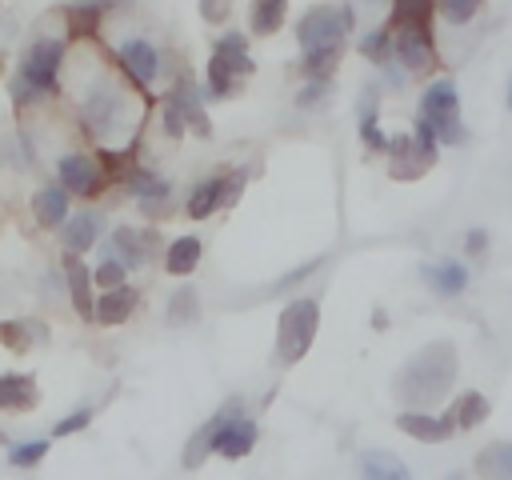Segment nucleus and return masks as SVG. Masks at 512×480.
Wrapping results in <instances>:
<instances>
[{
	"mask_svg": "<svg viewBox=\"0 0 512 480\" xmlns=\"http://www.w3.org/2000/svg\"><path fill=\"white\" fill-rule=\"evenodd\" d=\"M452 380H456V348L444 344V340H436V344L420 348V352L396 372L392 392H396V400H404L408 408H420V412H424V408H432L436 400L448 396Z\"/></svg>",
	"mask_w": 512,
	"mask_h": 480,
	"instance_id": "obj_1",
	"label": "nucleus"
},
{
	"mask_svg": "<svg viewBox=\"0 0 512 480\" xmlns=\"http://www.w3.org/2000/svg\"><path fill=\"white\" fill-rule=\"evenodd\" d=\"M476 476H480V480H512V444H508V440L488 444V448L476 456Z\"/></svg>",
	"mask_w": 512,
	"mask_h": 480,
	"instance_id": "obj_25",
	"label": "nucleus"
},
{
	"mask_svg": "<svg viewBox=\"0 0 512 480\" xmlns=\"http://www.w3.org/2000/svg\"><path fill=\"white\" fill-rule=\"evenodd\" d=\"M176 112H180V120H184V128H192L200 140H208L212 136V120H208V112H204V100H200V88L188 80V76H180L176 84H172V92L164 96Z\"/></svg>",
	"mask_w": 512,
	"mask_h": 480,
	"instance_id": "obj_12",
	"label": "nucleus"
},
{
	"mask_svg": "<svg viewBox=\"0 0 512 480\" xmlns=\"http://www.w3.org/2000/svg\"><path fill=\"white\" fill-rule=\"evenodd\" d=\"M100 16H104L100 4H80V0L64 4V20H68V32L72 36H92L100 28Z\"/></svg>",
	"mask_w": 512,
	"mask_h": 480,
	"instance_id": "obj_28",
	"label": "nucleus"
},
{
	"mask_svg": "<svg viewBox=\"0 0 512 480\" xmlns=\"http://www.w3.org/2000/svg\"><path fill=\"white\" fill-rule=\"evenodd\" d=\"M136 304H140V292H136L132 284H120V288H112V292H100V296H96V324H104V328L124 324V320L136 312Z\"/></svg>",
	"mask_w": 512,
	"mask_h": 480,
	"instance_id": "obj_18",
	"label": "nucleus"
},
{
	"mask_svg": "<svg viewBox=\"0 0 512 480\" xmlns=\"http://www.w3.org/2000/svg\"><path fill=\"white\" fill-rule=\"evenodd\" d=\"M200 264V240L196 236H176L164 248V272L168 276H192Z\"/></svg>",
	"mask_w": 512,
	"mask_h": 480,
	"instance_id": "obj_23",
	"label": "nucleus"
},
{
	"mask_svg": "<svg viewBox=\"0 0 512 480\" xmlns=\"http://www.w3.org/2000/svg\"><path fill=\"white\" fill-rule=\"evenodd\" d=\"M48 440H20V444H8V464L12 468H36L44 456H48Z\"/></svg>",
	"mask_w": 512,
	"mask_h": 480,
	"instance_id": "obj_30",
	"label": "nucleus"
},
{
	"mask_svg": "<svg viewBox=\"0 0 512 480\" xmlns=\"http://www.w3.org/2000/svg\"><path fill=\"white\" fill-rule=\"evenodd\" d=\"M356 48H360V56H368V60L384 64V60H392V32L380 24V28H376V32H368V36H364Z\"/></svg>",
	"mask_w": 512,
	"mask_h": 480,
	"instance_id": "obj_32",
	"label": "nucleus"
},
{
	"mask_svg": "<svg viewBox=\"0 0 512 480\" xmlns=\"http://www.w3.org/2000/svg\"><path fill=\"white\" fill-rule=\"evenodd\" d=\"M0 344L8 352H32L36 344H48V328L40 320H0Z\"/></svg>",
	"mask_w": 512,
	"mask_h": 480,
	"instance_id": "obj_21",
	"label": "nucleus"
},
{
	"mask_svg": "<svg viewBox=\"0 0 512 480\" xmlns=\"http://www.w3.org/2000/svg\"><path fill=\"white\" fill-rule=\"evenodd\" d=\"M156 248H160V232L156 228H128V224H120V228H112L104 252L116 256L124 268H140V264L152 260Z\"/></svg>",
	"mask_w": 512,
	"mask_h": 480,
	"instance_id": "obj_10",
	"label": "nucleus"
},
{
	"mask_svg": "<svg viewBox=\"0 0 512 480\" xmlns=\"http://www.w3.org/2000/svg\"><path fill=\"white\" fill-rule=\"evenodd\" d=\"M284 16H288V0H252L248 4V28H252V36L280 32Z\"/></svg>",
	"mask_w": 512,
	"mask_h": 480,
	"instance_id": "obj_24",
	"label": "nucleus"
},
{
	"mask_svg": "<svg viewBox=\"0 0 512 480\" xmlns=\"http://www.w3.org/2000/svg\"><path fill=\"white\" fill-rule=\"evenodd\" d=\"M424 284L436 292V296H460L468 288V268L460 260H436V264H424L420 268Z\"/></svg>",
	"mask_w": 512,
	"mask_h": 480,
	"instance_id": "obj_19",
	"label": "nucleus"
},
{
	"mask_svg": "<svg viewBox=\"0 0 512 480\" xmlns=\"http://www.w3.org/2000/svg\"><path fill=\"white\" fill-rule=\"evenodd\" d=\"M448 480H464V476H460V472H452V476H448Z\"/></svg>",
	"mask_w": 512,
	"mask_h": 480,
	"instance_id": "obj_42",
	"label": "nucleus"
},
{
	"mask_svg": "<svg viewBox=\"0 0 512 480\" xmlns=\"http://www.w3.org/2000/svg\"><path fill=\"white\" fill-rule=\"evenodd\" d=\"M228 8H232V0H200V16H204L208 24H224Z\"/></svg>",
	"mask_w": 512,
	"mask_h": 480,
	"instance_id": "obj_37",
	"label": "nucleus"
},
{
	"mask_svg": "<svg viewBox=\"0 0 512 480\" xmlns=\"http://www.w3.org/2000/svg\"><path fill=\"white\" fill-rule=\"evenodd\" d=\"M360 140L368 152H388V136L380 132V120H376V88H368L360 100Z\"/></svg>",
	"mask_w": 512,
	"mask_h": 480,
	"instance_id": "obj_26",
	"label": "nucleus"
},
{
	"mask_svg": "<svg viewBox=\"0 0 512 480\" xmlns=\"http://www.w3.org/2000/svg\"><path fill=\"white\" fill-rule=\"evenodd\" d=\"M60 268H64V288H68L72 308L80 312V320H92L96 324V296H92V272H88V264L80 256L64 252V264Z\"/></svg>",
	"mask_w": 512,
	"mask_h": 480,
	"instance_id": "obj_14",
	"label": "nucleus"
},
{
	"mask_svg": "<svg viewBox=\"0 0 512 480\" xmlns=\"http://www.w3.org/2000/svg\"><path fill=\"white\" fill-rule=\"evenodd\" d=\"M464 248H468V256H480V252L488 248V236H484V232H468V236H464Z\"/></svg>",
	"mask_w": 512,
	"mask_h": 480,
	"instance_id": "obj_40",
	"label": "nucleus"
},
{
	"mask_svg": "<svg viewBox=\"0 0 512 480\" xmlns=\"http://www.w3.org/2000/svg\"><path fill=\"white\" fill-rule=\"evenodd\" d=\"M356 480H412L408 464L388 448H368L356 460Z\"/></svg>",
	"mask_w": 512,
	"mask_h": 480,
	"instance_id": "obj_15",
	"label": "nucleus"
},
{
	"mask_svg": "<svg viewBox=\"0 0 512 480\" xmlns=\"http://www.w3.org/2000/svg\"><path fill=\"white\" fill-rule=\"evenodd\" d=\"M92 284H96V288H104V292H112V288L128 284V268H124L116 256H104V260L96 264V272H92Z\"/></svg>",
	"mask_w": 512,
	"mask_h": 480,
	"instance_id": "obj_33",
	"label": "nucleus"
},
{
	"mask_svg": "<svg viewBox=\"0 0 512 480\" xmlns=\"http://www.w3.org/2000/svg\"><path fill=\"white\" fill-rule=\"evenodd\" d=\"M316 268H320V256H316V260H308V264H300V268H292V272H288V276H284V280H280L276 288H288V284L304 280V276H308V272H316Z\"/></svg>",
	"mask_w": 512,
	"mask_h": 480,
	"instance_id": "obj_39",
	"label": "nucleus"
},
{
	"mask_svg": "<svg viewBox=\"0 0 512 480\" xmlns=\"http://www.w3.org/2000/svg\"><path fill=\"white\" fill-rule=\"evenodd\" d=\"M432 4H436V12H440L448 24H468V20L480 12L484 0H432Z\"/></svg>",
	"mask_w": 512,
	"mask_h": 480,
	"instance_id": "obj_34",
	"label": "nucleus"
},
{
	"mask_svg": "<svg viewBox=\"0 0 512 480\" xmlns=\"http://www.w3.org/2000/svg\"><path fill=\"white\" fill-rule=\"evenodd\" d=\"M316 328H320V304L312 296L288 300L276 320V364L288 368V364L304 360V352L316 340Z\"/></svg>",
	"mask_w": 512,
	"mask_h": 480,
	"instance_id": "obj_2",
	"label": "nucleus"
},
{
	"mask_svg": "<svg viewBox=\"0 0 512 480\" xmlns=\"http://www.w3.org/2000/svg\"><path fill=\"white\" fill-rule=\"evenodd\" d=\"M0 72H4V56H0Z\"/></svg>",
	"mask_w": 512,
	"mask_h": 480,
	"instance_id": "obj_44",
	"label": "nucleus"
},
{
	"mask_svg": "<svg viewBox=\"0 0 512 480\" xmlns=\"http://www.w3.org/2000/svg\"><path fill=\"white\" fill-rule=\"evenodd\" d=\"M196 316H200V300H196V288H192V284H180V288L172 292V300H168V324L184 328V324H192Z\"/></svg>",
	"mask_w": 512,
	"mask_h": 480,
	"instance_id": "obj_29",
	"label": "nucleus"
},
{
	"mask_svg": "<svg viewBox=\"0 0 512 480\" xmlns=\"http://www.w3.org/2000/svg\"><path fill=\"white\" fill-rule=\"evenodd\" d=\"M328 88H332V80H308V88L296 96V104H300V108H308V104L324 100V96H328Z\"/></svg>",
	"mask_w": 512,
	"mask_h": 480,
	"instance_id": "obj_36",
	"label": "nucleus"
},
{
	"mask_svg": "<svg viewBox=\"0 0 512 480\" xmlns=\"http://www.w3.org/2000/svg\"><path fill=\"white\" fill-rule=\"evenodd\" d=\"M100 228H104L100 212H76V216H68L64 228H60V244H64V252H72V256L88 252V248L100 240Z\"/></svg>",
	"mask_w": 512,
	"mask_h": 480,
	"instance_id": "obj_16",
	"label": "nucleus"
},
{
	"mask_svg": "<svg viewBox=\"0 0 512 480\" xmlns=\"http://www.w3.org/2000/svg\"><path fill=\"white\" fill-rule=\"evenodd\" d=\"M436 136L428 132V124L424 120H416V132L412 136H388V172L396 176V180H416V176H424L428 168H432V160H436Z\"/></svg>",
	"mask_w": 512,
	"mask_h": 480,
	"instance_id": "obj_8",
	"label": "nucleus"
},
{
	"mask_svg": "<svg viewBox=\"0 0 512 480\" xmlns=\"http://www.w3.org/2000/svg\"><path fill=\"white\" fill-rule=\"evenodd\" d=\"M60 68H64V40L44 32V36H36V40L24 48L16 76H20L28 88H36L40 96H52V92L60 88Z\"/></svg>",
	"mask_w": 512,
	"mask_h": 480,
	"instance_id": "obj_7",
	"label": "nucleus"
},
{
	"mask_svg": "<svg viewBox=\"0 0 512 480\" xmlns=\"http://www.w3.org/2000/svg\"><path fill=\"white\" fill-rule=\"evenodd\" d=\"M216 208H224V176L200 180V184L188 192V204H184V212H188L192 220H208Z\"/></svg>",
	"mask_w": 512,
	"mask_h": 480,
	"instance_id": "obj_22",
	"label": "nucleus"
},
{
	"mask_svg": "<svg viewBox=\"0 0 512 480\" xmlns=\"http://www.w3.org/2000/svg\"><path fill=\"white\" fill-rule=\"evenodd\" d=\"M252 72H256V64L248 56V40L240 32H224L212 48V60H208V96L212 100L232 96Z\"/></svg>",
	"mask_w": 512,
	"mask_h": 480,
	"instance_id": "obj_5",
	"label": "nucleus"
},
{
	"mask_svg": "<svg viewBox=\"0 0 512 480\" xmlns=\"http://www.w3.org/2000/svg\"><path fill=\"white\" fill-rule=\"evenodd\" d=\"M160 120H164V132H168V136H180V132H184V120H180V112H176L168 100H164V108H160Z\"/></svg>",
	"mask_w": 512,
	"mask_h": 480,
	"instance_id": "obj_38",
	"label": "nucleus"
},
{
	"mask_svg": "<svg viewBox=\"0 0 512 480\" xmlns=\"http://www.w3.org/2000/svg\"><path fill=\"white\" fill-rule=\"evenodd\" d=\"M116 60H120L124 76H128L132 84H140V88L156 84V76H160V52H156V44L144 40V36L124 40V44L116 48Z\"/></svg>",
	"mask_w": 512,
	"mask_h": 480,
	"instance_id": "obj_11",
	"label": "nucleus"
},
{
	"mask_svg": "<svg viewBox=\"0 0 512 480\" xmlns=\"http://www.w3.org/2000/svg\"><path fill=\"white\" fill-rule=\"evenodd\" d=\"M36 400H40V392H36V376H28V372H4L0 376V408H8V412H28V408H36Z\"/></svg>",
	"mask_w": 512,
	"mask_h": 480,
	"instance_id": "obj_20",
	"label": "nucleus"
},
{
	"mask_svg": "<svg viewBox=\"0 0 512 480\" xmlns=\"http://www.w3.org/2000/svg\"><path fill=\"white\" fill-rule=\"evenodd\" d=\"M136 204H140V212H144L148 220L168 216V212H172V184H168V180H160V184H156L148 196H140Z\"/></svg>",
	"mask_w": 512,
	"mask_h": 480,
	"instance_id": "obj_31",
	"label": "nucleus"
},
{
	"mask_svg": "<svg viewBox=\"0 0 512 480\" xmlns=\"http://www.w3.org/2000/svg\"><path fill=\"white\" fill-rule=\"evenodd\" d=\"M80 120H84L88 136L112 140V136L124 128V120H128V92H124L120 84H112L108 76H100V80L88 84L84 96H80Z\"/></svg>",
	"mask_w": 512,
	"mask_h": 480,
	"instance_id": "obj_3",
	"label": "nucleus"
},
{
	"mask_svg": "<svg viewBox=\"0 0 512 480\" xmlns=\"http://www.w3.org/2000/svg\"><path fill=\"white\" fill-rule=\"evenodd\" d=\"M488 412H492L488 396H480V392H464V396L452 404L456 432H460V428H476V424H484V420H488Z\"/></svg>",
	"mask_w": 512,
	"mask_h": 480,
	"instance_id": "obj_27",
	"label": "nucleus"
},
{
	"mask_svg": "<svg viewBox=\"0 0 512 480\" xmlns=\"http://www.w3.org/2000/svg\"><path fill=\"white\" fill-rule=\"evenodd\" d=\"M0 444H8V436H4V432H0Z\"/></svg>",
	"mask_w": 512,
	"mask_h": 480,
	"instance_id": "obj_43",
	"label": "nucleus"
},
{
	"mask_svg": "<svg viewBox=\"0 0 512 480\" xmlns=\"http://www.w3.org/2000/svg\"><path fill=\"white\" fill-rule=\"evenodd\" d=\"M420 120L428 124V132L436 136V144L456 148V144L468 140V128L460 120V96H456L452 76H440V80H432L424 88V96H420Z\"/></svg>",
	"mask_w": 512,
	"mask_h": 480,
	"instance_id": "obj_4",
	"label": "nucleus"
},
{
	"mask_svg": "<svg viewBox=\"0 0 512 480\" xmlns=\"http://www.w3.org/2000/svg\"><path fill=\"white\" fill-rule=\"evenodd\" d=\"M56 184L68 196H96L104 188V168L84 152H64L56 160Z\"/></svg>",
	"mask_w": 512,
	"mask_h": 480,
	"instance_id": "obj_9",
	"label": "nucleus"
},
{
	"mask_svg": "<svg viewBox=\"0 0 512 480\" xmlns=\"http://www.w3.org/2000/svg\"><path fill=\"white\" fill-rule=\"evenodd\" d=\"M508 108H512V80H508Z\"/></svg>",
	"mask_w": 512,
	"mask_h": 480,
	"instance_id": "obj_41",
	"label": "nucleus"
},
{
	"mask_svg": "<svg viewBox=\"0 0 512 480\" xmlns=\"http://www.w3.org/2000/svg\"><path fill=\"white\" fill-rule=\"evenodd\" d=\"M92 416H96V412H92V408L84 404V408H76V412H68L64 420H56V428H52V436H72V432H84V428L92 424Z\"/></svg>",
	"mask_w": 512,
	"mask_h": 480,
	"instance_id": "obj_35",
	"label": "nucleus"
},
{
	"mask_svg": "<svg viewBox=\"0 0 512 480\" xmlns=\"http://www.w3.org/2000/svg\"><path fill=\"white\" fill-rule=\"evenodd\" d=\"M356 28V12L352 4H316L300 16L296 24V40L304 52H320V48H344V36Z\"/></svg>",
	"mask_w": 512,
	"mask_h": 480,
	"instance_id": "obj_6",
	"label": "nucleus"
},
{
	"mask_svg": "<svg viewBox=\"0 0 512 480\" xmlns=\"http://www.w3.org/2000/svg\"><path fill=\"white\" fill-rule=\"evenodd\" d=\"M32 216L40 228H64L68 220V192L60 184H40L32 192Z\"/></svg>",
	"mask_w": 512,
	"mask_h": 480,
	"instance_id": "obj_17",
	"label": "nucleus"
},
{
	"mask_svg": "<svg viewBox=\"0 0 512 480\" xmlns=\"http://www.w3.org/2000/svg\"><path fill=\"white\" fill-rule=\"evenodd\" d=\"M396 428L404 436H416V440H428V444H440L456 432V420L452 412H420V408H404L396 416Z\"/></svg>",
	"mask_w": 512,
	"mask_h": 480,
	"instance_id": "obj_13",
	"label": "nucleus"
}]
</instances>
